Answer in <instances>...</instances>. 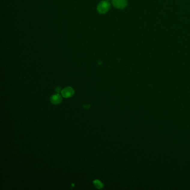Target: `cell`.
<instances>
[{"instance_id":"1","label":"cell","mask_w":190,"mask_h":190,"mask_svg":"<svg viewBox=\"0 0 190 190\" xmlns=\"http://www.w3.org/2000/svg\"><path fill=\"white\" fill-rule=\"evenodd\" d=\"M110 8V5L107 1H103L98 4L97 6V11L101 14H104L108 11Z\"/></svg>"},{"instance_id":"2","label":"cell","mask_w":190,"mask_h":190,"mask_svg":"<svg viewBox=\"0 0 190 190\" xmlns=\"http://www.w3.org/2000/svg\"><path fill=\"white\" fill-rule=\"evenodd\" d=\"M113 5L118 9H123L127 6V0H112Z\"/></svg>"},{"instance_id":"3","label":"cell","mask_w":190,"mask_h":190,"mask_svg":"<svg viewBox=\"0 0 190 190\" xmlns=\"http://www.w3.org/2000/svg\"><path fill=\"white\" fill-rule=\"evenodd\" d=\"M74 94V90L71 87H67L62 90V97L64 98H70Z\"/></svg>"},{"instance_id":"4","label":"cell","mask_w":190,"mask_h":190,"mask_svg":"<svg viewBox=\"0 0 190 190\" xmlns=\"http://www.w3.org/2000/svg\"><path fill=\"white\" fill-rule=\"evenodd\" d=\"M51 102L53 104L56 105L60 104L62 101V98L59 94L53 95L50 98Z\"/></svg>"},{"instance_id":"5","label":"cell","mask_w":190,"mask_h":190,"mask_svg":"<svg viewBox=\"0 0 190 190\" xmlns=\"http://www.w3.org/2000/svg\"><path fill=\"white\" fill-rule=\"evenodd\" d=\"M93 183H94L95 186L97 187V188L100 189V188H101L103 187V183L101 182V181H99V180H97H97H95V181H94Z\"/></svg>"},{"instance_id":"6","label":"cell","mask_w":190,"mask_h":190,"mask_svg":"<svg viewBox=\"0 0 190 190\" xmlns=\"http://www.w3.org/2000/svg\"><path fill=\"white\" fill-rule=\"evenodd\" d=\"M56 92H59L60 91V87H58V88L56 89Z\"/></svg>"},{"instance_id":"7","label":"cell","mask_w":190,"mask_h":190,"mask_svg":"<svg viewBox=\"0 0 190 190\" xmlns=\"http://www.w3.org/2000/svg\"><path fill=\"white\" fill-rule=\"evenodd\" d=\"M106 1H108V0H106Z\"/></svg>"}]
</instances>
